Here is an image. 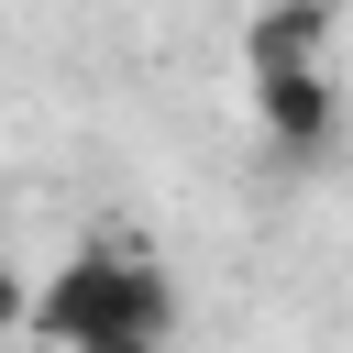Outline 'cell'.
<instances>
[{
    "mask_svg": "<svg viewBox=\"0 0 353 353\" xmlns=\"http://www.w3.org/2000/svg\"><path fill=\"white\" fill-rule=\"evenodd\" d=\"M22 331H44L55 353H165L176 342V276L143 243H77L33 287Z\"/></svg>",
    "mask_w": 353,
    "mask_h": 353,
    "instance_id": "6da1fadb",
    "label": "cell"
},
{
    "mask_svg": "<svg viewBox=\"0 0 353 353\" xmlns=\"http://www.w3.org/2000/svg\"><path fill=\"white\" fill-rule=\"evenodd\" d=\"M254 121H265L276 154H320V143L342 132V88H331V66H254Z\"/></svg>",
    "mask_w": 353,
    "mask_h": 353,
    "instance_id": "7a4b0ae2",
    "label": "cell"
},
{
    "mask_svg": "<svg viewBox=\"0 0 353 353\" xmlns=\"http://www.w3.org/2000/svg\"><path fill=\"white\" fill-rule=\"evenodd\" d=\"M331 55V0H265L243 22V77L254 66H320Z\"/></svg>",
    "mask_w": 353,
    "mask_h": 353,
    "instance_id": "3957f363",
    "label": "cell"
},
{
    "mask_svg": "<svg viewBox=\"0 0 353 353\" xmlns=\"http://www.w3.org/2000/svg\"><path fill=\"white\" fill-rule=\"evenodd\" d=\"M22 309H33V287H22V276H11V265H0V342H11V331H22Z\"/></svg>",
    "mask_w": 353,
    "mask_h": 353,
    "instance_id": "277c9868",
    "label": "cell"
}]
</instances>
